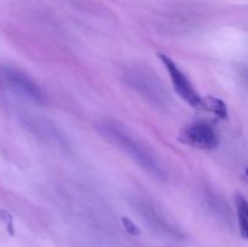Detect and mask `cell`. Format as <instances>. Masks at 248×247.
<instances>
[{
	"label": "cell",
	"instance_id": "52a82bcc",
	"mask_svg": "<svg viewBox=\"0 0 248 247\" xmlns=\"http://www.w3.org/2000/svg\"><path fill=\"white\" fill-rule=\"evenodd\" d=\"M0 215H1V217L4 218L5 222L7 223V228H9L10 232H11V234H14V228H12V217H11V215H10V213H7L6 211H4V210L0 211Z\"/></svg>",
	"mask_w": 248,
	"mask_h": 247
},
{
	"label": "cell",
	"instance_id": "277c9868",
	"mask_svg": "<svg viewBox=\"0 0 248 247\" xmlns=\"http://www.w3.org/2000/svg\"><path fill=\"white\" fill-rule=\"evenodd\" d=\"M236 210L241 236L248 241V201L242 195L236 196Z\"/></svg>",
	"mask_w": 248,
	"mask_h": 247
},
{
	"label": "cell",
	"instance_id": "7a4b0ae2",
	"mask_svg": "<svg viewBox=\"0 0 248 247\" xmlns=\"http://www.w3.org/2000/svg\"><path fill=\"white\" fill-rule=\"evenodd\" d=\"M179 139L191 147L205 150H213L219 144L215 128L207 123H195L186 126L182 131Z\"/></svg>",
	"mask_w": 248,
	"mask_h": 247
},
{
	"label": "cell",
	"instance_id": "ba28073f",
	"mask_svg": "<svg viewBox=\"0 0 248 247\" xmlns=\"http://www.w3.org/2000/svg\"><path fill=\"white\" fill-rule=\"evenodd\" d=\"M246 177H247V179H248V167H247V170H246Z\"/></svg>",
	"mask_w": 248,
	"mask_h": 247
},
{
	"label": "cell",
	"instance_id": "3957f363",
	"mask_svg": "<svg viewBox=\"0 0 248 247\" xmlns=\"http://www.w3.org/2000/svg\"><path fill=\"white\" fill-rule=\"evenodd\" d=\"M0 81L7 86L23 92L27 96L31 97L35 101L40 102L43 99V93L36 86L33 80L29 79L26 74L11 67H0Z\"/></svg>",
	"mask_w": 248,
	"mask_h": 247
},
{
	"label": "cell",
	"instance_id": "5b68a950",
	"mask_svg": "<svg viewBox=\"0 0 248 247\" xmlns=\"http://www.w3.org/2000/svg\"><path fill=\"white\" fill-rule=\"evenodd\" d=\"M202 109L211 111L220 119L228 118V109L224 102L216 97L207 96L202 98Z\"/></svg>",
	"mask_w": 248,
	"mask_h": 247
},
{
	"label": "cell",
	"instance_id": "8992f818",
	"mask_svg": "<svg viewBox=\"0 0 248 247\" xmlns=\"http://www.w3.org/2000/svg\"><path fill=\"white\" fill-rule=\"evenodd\" d=\"M121 220H123L124 227H125L126 232H127L128 234L132 235V236H138V235L140 234V228H138L137 225H136L135 223H133L132 220L130 219V218H127V217H123V218H121Z\"/></svg>",
	"mask_w": 248,
	"mask_h": 247
},
{
	"label": "cell",
	"instance_id": "6da1fadb",
	"mask_svg": "<svg viewBox=\"0 0 248 247\" xmlns=\"http://www.w3.org/2000/svg\"><path fill=\"white\" fill-rule=\"evenodd\" d=\"M157 56H159V58L162 61L165 67H166L170 77H171L172 82H173L174 90L179 94V97H182L189 106L194 107L196 109H202V98L198 93V91L194 89L193 84L189 81L186 74L181 72V69L177 67L176 63L169 56L162 55V53H159Z\"/></svg>",
	"mask_w": 248,
	"mask_h": 247
}]
</instances>
